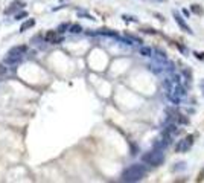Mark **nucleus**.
Listing matches in <instances>:
<instances>
[{"instance_id": "obj_1", "label": "nucleus", "mask_w": 204, "mask_h": 183, "mask_svg": "<svg viewBox=\"0 0 204 183\" xmlns=\"http://www.w3.org/2000/svg\"><path fill=\"white\" fill-rule=\"evenodd\" d=\"M146 176V168L143 165L134 163L128 166L124 172H122V180L124 182H139Z\"/></svg>"}, {"instance_id": "obj_14", "label": "nucleus", "mask_w": 204, "mask_h": 183, "mask_svg": "<svg viewBox=\"0 0 204 183\" xmlns=\"http://www.w3.org/2000/svg\"><path fill=\"white\" fill-rule=\"evenodd\" d=\"M26 17V12H19V14H15V20H20V18Z\"/></svg>"}, {"instance_id": "obj_7", "label": "nucleus", "mask_w": 204, "mask_h": 183, "mask_svg": "<svg viewBox=\"0 0 204 183\" xmlns=\"http://www.w3.org/2000/svg\"><path fill=\"white\" fill-rule=\"evenodd\" d=\"M34 25H35V20H34V18H29V20H26V21H24V23H23V25L20 26V32H24L26 29L32 28Z\"/></svg>"}, {"instance_id": "obj_11", "label": "nucleus", "mask_w": 204, "mask_h": 183, "mask_svg": "<svg viewBox=\"0 0 204 183\" xmlns=\"http://www.w3.org/2000/svg\"><path fill=\"white\" fill-rule=\"evenodd\" d=\"M82 31V28L79 26V25H73L72 28H70V32H73V34H78V32H81Z\"/></svg>"}, {"instance_id": "obj_3", "label": "nucleus", "mask_w": 204, "mask_h": 183, "mask_svg": "<svg viewBox=\"0 0 204 183\" xmlns=\"http://www.w3.org/2000/svg\"><path fill=\"white\" fill-rule=\"evenodd\" d=\"M193 145V136H186L184 139H181L177 144V153H186L189 151Z\"/></svg>"}, {"instance_id": "obj_15", "label": "nucleus", "mask_w": 204, "mask_h": 183, "mask_svg": "<svg viewBox=\"0 0 204 183\" xmlns=\"http://www.w3.org/2000/svg\"><path fill=\"white\" fill-rule=\"evenodd\" d=\"M193 55H195L198 60H204V54H200V52H193Z\"/></svg>"}, {"instance_id": "obj_16", "label": "nucleus", "mask_w": 204, "mask_h": 183, "mask_svg": "<svg viewBox=\"0 0 204 183\" xmlns=\"http://www.w3.org/2000/svg\"><path fill=\"white\" fill-rule=\"evenodd\" d=\"M177 47H178V49H180V51H181V52H183L184 55H187V51H186V47H183L181 44H177Z\"/></svg>"}, {"instance_id": "obj_6", "label": "nucleus", "mask_w": 204, "mask_h": 183, "mask_svg": "<svg viewBox=\"0 0 204 183\" xmlns=\"http://www.w3.org/2000/svg\"><path fill=\"white\" fill-rule=\"evenodd\" d=\"M21 61V55H17V54H9V56L5 60L6 64H17Z\"/></svg>"}, {"instance_id": "obj_9", "label": "nucleus", "mask_w": 204, "mask_h": 183, "mask_svg": "<svg viewBox=\"0 0 204 183\" xmlns=\"http://www.w3.org/2000/svg\"><path fill=\"white\" fill-rule=\"evenodd\" d=\"M26 52V46H19V47H12L9 51V54H17V55H23Z\"/></svg>"}, {"instance_id": "obj_4", "label": "nucleus", "mask_w": 204, "mask_h": 183, "mask_svg": "<svg viewBox=\"0 0 204 183\" xmlns=\"http://www.w3.org/2000/svg\"><path fill=\"white\" fill-rule=\"evenodd\" d=\"M172 16H174V18H175L177 25H178V26H180V28H181V29H183L184 32H187V34H193V32H192V29L189 28V25L186 23V20L181 17V16H180V14H178L177 11H174V12H172Z\"/></svg>"}, {"instance_id": "obj_12", "label": "nucleus", "mask_w": 204, "mask_h": 183, "mask_svg": "<svg viewBox=\"0 0 204 183\" xmlns=\"http://www.w3.org/2000/svg\"><path fill=\"white\" fill-rule=\"evenodd\" d=\"M190 9H192L195 14H203V9H201V8H198V5H192V6H190Z\"/></svg>"}, {"instance_id": "obj_2", "label": "nucleus", "mask_w": 204, "mask_h": 183, "mask_svg": "<svg viewBox=\"0 0 204 183\" xmlns=\"http://www.w3.org/2000/svg\"><path fill=\"white\" fill-rule=\"evenodd\" d=\"M142 162L143 163L152 165V166H160V165L165 162V154L162 150H157L154 148L152 151H148L142 156Z\"/></svg>"}, {"instance_id": "obj_8", "label": "nucleus", "mask_w": 204, "mask_h": 183, "mask_svg": "<svg viewBox=\"0 0 204 183\" xmlns=\"http://www.w3.org/2000/svg\"><path fill=\"white\" fill-rule=\"evenodd\" d=\"M171 81L174 83V84H181V75L180 73H177V72H172L171 73Z\"/></svg>"}, {"instance_id": "obj_17", "label": "nucleus", "mask_w": 204, "mask_h": 183, "mask_svg": "<svg viewBox=\"0 0 204 183\" xmlns=\"http://www.w3.org/2000/svg\"><path fill=\"white\" fill-rule=\"evenodd\" d=\"M200 87H201V92H203V96H204V79L200 83Z\"/></svg>"}, {"instance_id": "obj_5", "label": "nucleus", "mask_w": 204, "mask_h": 183, "mask_svg": "<svg viewBox=\"0 0 204 183\" xmlns=\"http://www.w3.org/2000/svg\"><path fill=\"white\" fill-rule=\"evenodd\" d=\"M152 56H154V60H155V61H158V63H162V64L167 63L166 54H165V52H162V51H158V49H155V51H154Z\"/></svg>"}, {"instance_id": "obj_13", "label": "nucleus", "mask_w": 204, "mask_h": 183, "mask_svg": "<svg viewBox=\"0 0 204 183\" xmlns=\"http://www.w3.org/2000/svg\"><path fill=\"white\" fill-rule=\"evenodd\" d=\"M122 18H124V20H127V21H137L136 17H131V16H122Z\"/></svg>"}, {"instance_id": "obj_10", "label": "nucleus", "mask_w": 204, "mask_h": 183, "mask_svg": "<svg viewBox=\"0 0 204 183\" xmlns=\"http://www.w3.org/2000/svg\"><path fill=\"white\" fill-rule=\"evenodd\" d=\"M152 54H154V52H152L151 47H145V46L140 47V55H143V56H152Z\"/></svg>"}, {"instance_id": "obj_18", "label": "nucleus", "mask_w": 204, "mask_h": 183, "mask_svg": "<svg viewBox=\"0 0 204 183\" xmlns=\"http://www.w3.org/2000/svg\"><path fill=\"white\" fill-rule=\"evenodd\" d=\"M183 14H184L186 17H189V11H187V9H183Z\"/></svg>"}]
</instances>
